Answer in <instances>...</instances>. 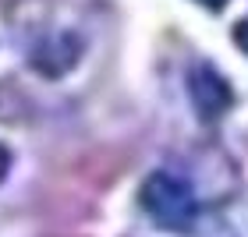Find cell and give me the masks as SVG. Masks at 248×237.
<instances>
[{
    "label": "cell",
    "instance_id": "obj_4",
    "mask_svg": "<svg viewBox=\"0 0 248 237\" xmlns=\"http://www.w3.org/2000/svg\"><path fill=\"white\" fill-rule=\"evenodd\" d=\"M234 43H238V46H241V50L248 53V18L234 25Z\"/></svg>",
    "mask_w": 248,
    "mask_h": 237
},
{
    "label": "cell",
    "instance_id": "obj_6",
    "mask_svg": "<svg viewBox=\"0 0 248 237\" xmlns=\"http://www.w3.org/2000/svg\"><path fill=\"white\" fill-rule=\"evenodd\" d=\"M199 4H202V7H209V11H220L223 4H227V0H199Z\"/></svg>",
    "mask_w": 248,
    "mask_h": 237
},
{
    "label": "cell",
    "instance_id": "obj_1",
    "mask_svg": "<svg viewBox=\"0 0 248 237\" xmlns=\"http://www.w3.org/2000/svg\"><path fill=\"white\" fill-rule=\"evenodd\" d=\"M139 202L149 216L167 230H188L195 223V195L185 180H177L174 174H153L145 177V184L139 191Z\"/></svg>",
    "mask_w": 248,
    "mask_h": 237
},
{
    "label": "cell",
    "instance_id": "obj_5",
    "mask_svg": "<svg viewBox=\"0 0 248 237\" xmlns=\"http://www.w3.org/2000/svg\"><path fill=\"white\" fill-rule=\"evenodd\" d=\"M7 170H11V152L4 149V145H0V180L7 177Z\"/></svg>",
    "mask_w": 248,
    "mask_h": 237
},
{
    "label": "cell",
    "instance_id": "obj_2",
    "mask_svg": "<svg viewBox=\"0 0 248 237\" xmlns=\"http://www.w3.org/2000/svg\"><path fill=\"white\" fill-rule=\"evenodd\" d=\"M188 92H191V103H195L199 117H206V120L223 117L231 110V103H234V89L227 85V78H223L217 67H209V64L191 67Z\"/></svg>",
    "mask_w": 248,
    "mask_h": 237
},
{
    "label": "cell",
    "instance_id": "obj_3",
    "mask_svg": "<svg viewBox=\"0 0 248 237\" xmlns=\"http://www.w3.org/2000/svg\"><path fill=\"white\" fill-rule=\"evenodd\" d=\"M78 53H82V43L75 36H53V39L39 43V46L32 50V64H36L46 78H61L67 67H75Z\"/></svg>",
    "mask_w": 248,
    "mask_h": 237
}]
</instances>
